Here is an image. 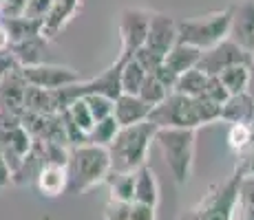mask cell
I'll return each mask as SVG.
<instances>
[{
    "instance_id": "obj_1",
    "label": "cell",
    "mask_w": 254,
    "mask_h": 220,
    "mask_svg": "<svg viewBox=\"0 0 254 220\" xmlns=\"http://www.w3.org/2000/svg\"><path fill=\"white\" fill-rule=\"evenodd\" d=\"M221 110L223 106L214 104L206 97H186L179 92H170L162 104L150 110L148 121H153L157 128L197 130L221 119Z\"/></svg>"
},
{
    "instance_id": "obj_2",
    "label": "cell",
    "mask_w": 254,
    "mask_h": 220,
    "mask_svg": "<svg viewBox=\"0 0 254 220\" xmlns=\"http://www.w3.org/2000/svg\"><path fill=\"white\" fill-rule=\"evenodd\" d=\"M155 134H157V126L153 121H139V124L120 128L109 145L111 172L128 174L137 172L141 165H146L148 148L155 141Z\"/></svg>"
},
{
    "instance_id": "obj_3",
    "label": "cell",
    "mask_w": 254,
    "mask_h": 220,
    "mask_svg": "<svg viewBox=\"0 0 254 220\" xmlns=\"http://www.w3.org/2000/svg\"><path fill=\"white\" fill-rule=\"evenodd\" d=\"M109 172H111L109 148L95 143L71 145L69 161H66V176H69L66 194H84L86 189L104 183Z\"/></svg>"
},
{
    "instance_id": "obj_4",
    "label": "cell",
    "mask_w": 254,
    "mask_h": 220,
    "mask_svg": "<svg viewBox=\"0 0 254 220\" xmlns=\"http://www.w3.org/2000/svg\"><path fill=\"white\" fill-rule=\"evenodd\" d=\"M243 176L246 172L241 163H237L230 178L214 185L194 207L184 209L179 214V220H234L239 214V192Z\"/></svg>"
},
{
    "instance_id": "obj_5",
    "label": "cell",
    "mask_w": 254,
    "mask_h": 220,
    "mask_svg": "<svg viewBox=\"0 0 254 220\" xmlns=\"http://www.w3.org/2000/svg\"><path fill=\"white\" fill-rule=\"evenodd\" d=\"M194 139H197V130L188 128H157V134H155V143L162 152L164 163L168 165L179 187L188 183L190 172H192Z\"/></svg>"
},
{
    "instance_id": "obj_6",
    "label": "cell",
    "mask_w": 254,
    "mask_h": 220,
    "mask_svg": "<svg viewBox=\"0 0 254 220\" xmlns=\"http://www.w3.org/2000/svg\"><path fill=\"white\" fill-rule=\"evenodd\" d=\"M230 22H232V4L217 9L212 13H206V16L190 18V20H177L179 42L192 44V46L201 48V51L212 48L214 44L223 42L228 38Z\"/></svg>"
},
{
    "instance_id": "obj_7",
    "label": "cell",
    "mask_w": 254,
    "mask_h": 220,
    "mask_svg": "<svg viewBox=\"0 0 254 220\" xmlns=\"http://www.w3.org/2000/svg\"><path fill=\"white\" fill-rule=\"evenodd\" d=\"M150 16H153V11L139 7H126L120 11L117 29H120V40H122V48H120L122 57H133L144 46L150 27Z\"/></svg>"
},
{
    "instance_id": "obj_8",
    "label": "cell",
    "mask_w": 254,
    "mask_h": 220,
    "mask_svg": "<svg viewBox=\"0 0 254 220\" xmlns=\"http://www.w3.org/2000/svg\"><path fill=\"white\" fill-rule=\"evenodd\" d=\"M252 60H254L252 53H248L237 42L226 38L223 42L214 44L212 48H206L201 53V60H199L197 68H201L206 75H221L226 68L239 66V64H250Z\"/></svg>"
},
{
    "instance_id": "obj_9",
    "label": "cell",
    "mask_w": 254,
    "mask_h": 220,
    "mask_svg": "<svg viewBox=\"0 0 254 220\" xmlns=\"http://www.w3.org/2000/svg\"><path fill=\"white\" fill-rule=\"evenodd\" d=\"M22 77L27 80L29 86L47 88V90H58L71 84L82 82L80 73L71 66H60V64H33V66H20Z\"/></svg>"
},
{
    "instance_id": "obj_10",
    "label": "cell",
    "mask_w": 254,
    "mask_h": 220,
    "mask_svg": "<svg viewBox=\"0 0 254 220\" xmlns=\"http://www.w3.org/2000/svg\"><path fill=\"white\" fill-rule=\"evenodd\" d=\"M179 42V33H177V20L168 13H159L153 11L150 16V27H148V36H146L144 48L155 55L164 57L170 53V48Z\"/></svg>"
},
{
    "instance_id": "obj_11",
    "label": "cell",
    "mask_w": 254,
    "mask_h": 220,
    "mask_svg": "<svg viewBox=\"0 0 254 220\" xmlns=\"http://www.w3.org/2000/svg\"><path fill=\"white\" fill-rule=\"evenodd\" d=\"M228 38L248 53H254V0H241L232 4V22Z\"/></svg>"
},
{
    "instance_id": "obj_12",
    "label": "cell",
    "mask_w": 254,
    "mask_h": 220,
    "mask_svg": "<svg viewBox=\"0 0 254 220\" xmlns=\"http://www.w3.org/2000/svg\"><path fill=\"white\" fill-rule=\"evenodd\" d=\"M27 80L22 77L20 68L13 71L11 75L0 80V108L13 112L20 117L24 112V92H27Z\"/></svg>"
},
{
    "instance_id": "obj_13",
    "label": "cell",
    "mask_w": 254,
    "mask_h": 220,
    "mask_svg": "<svg viewBox=\"0 0 254 220\" xmlns=\"http://www.w3.org/2000/svg\"><path fill=\"white\" fill-rule=\"evenodd\" d=\"M150 110L153 106L146 104L139 95H128V92H122L115 99V119L117 124L124 128V126H133L139 124V121H148Z\"/></svg>"
},
{
    "instance_id": "obj_14",
    "label": "cell",
    "mask_w": 254,
    "mask_h": 220,
    "mask_svg": "<svg viewBox=\"0 0 254 220\" xmlns=\"http://www.w3.org/2000/svg\"><path fill=\"white\" fill-rule=\"evenodd\" d=\"M104 220H157V207L137 200H113L104 205Z\"/></svg>"
},
{
    "instance_id": "obj_15",
    "label": "cell",
    "mask_w": 254,
    "mask_h": 220,
    "mask_svg": "<svg viewBox=\"0 0 254 220\" xmlns=\"http://www.w3.org/2000/svg\"><path fill=\"white\" fill-rule=\"evenodd\" d=\"M82 9V0H53V7L49 11V16L45 18V29H42V36L47 40H53L62 29L69 24L75 13Z\"/></svg>"
},
{
    "instance_id": "obj_16",
    "label": "cell",
    "mask_w": 254,
    "mask_h": 220,
    "mask_svg": "<svg viewBox=\"0 0 254 220\" xmlns=\"http://www.w3.org/2000/svg\"><path fill=\"white\" fill-rule=\"evenodd\" d=\"M36 187L45 198H58L60 194H66V187H69L66 165L47 163L45 168H42L40 176H38Z\"/></svg>"
},
{
    "instance_id": "obj_17",
    "label": "cell",
    "mask_w": 254,
    "mask_h": 220,
    "mask_svg": "<svg viewBox=\"0 0 254 220\" xmlns=\"http://www.w3.org/2000/svg\"><path fill=\"white\" fill-rule=\"evenodd\" d=\"M47 165V156L45 148H42V141H33V148L29 150V154L22 159L20 168L13 172V183L16 185H36L38 176H40L42 168Z\"/></svg>"
},
{
    "instance_id": "obj_18",
    "label": "cell",
    "mask_w": 254,
    "mask_h": 220,
    "mask_svg": "<svg viewBox=\"0 0 254 220\" xmlns=\"http://www.w3.org/2000/svg\"><path fill=\"white\" fill-rule=\"evenodd\" d=\"M135 200L141 205H150V207L159 205V183L148 163L135 172Z\"/></svg>"
},
{
    "instance_id": "obj_19",
    "label": "cell",
    "mask_w": 254,
    "mask_h": 220,
    "mask_svg": "<svg viewBox=\"0 0 254 220\" xmlns=\"http://www.w3.org/2000/svg\"><path fill=\"white\" fill-rule=\"evenodd\" d=\"M201 48L192 46V44H186V42H177L173 48H170V53L166 55L164 64L170 68V71H175L177 75H182V73L190 71V68H197L199 60H201Z\"/></svg>"
},
{
    "instance_id": "obj_20",
    "label": "cell",
    "mask_w": 254,
    "mask_h": 220,
    "mask_svg": "<svg viewBox=\"0 0 254 220\" xmlns=\"http://www.w3.org/2000/svg\"><path fill=\"white\" fill-rule=\"evenodd\" d=\"M47 38L45 36H36V38H27L20 42H11L9 51L16 55L18 64L20 66H33V64H42V53L47 48Z\"/></svg>"
},
{
    "instance_id": "obj_21",
    "label": "cell",
    "mask_w": 254,
    "mask_h": 220,
    "mask_svg": "<svg viewBox=\"0 0 254 220\" xmlns=\"http://www.w3.org/2000/svg\"><path fill=\"white\" fill-rule=\"evenodd\" d=\"M0 22L7 29L11 42H20V40H27V38L42 36V29H45V20H33V18H27V16L2 18Z\"/></svg>"
},
{
    "instance_id": "obj_22",
    "label": "cell",
    "mask_w": 254,
    "mask_h": 220,
    "mask_svg": "<svg viewBox=\"0 0 254 220\" xmlns=\"http://www.w3.org/2000/svg\"><path fill=\"white\" fill-rule=\"evenodd\" d=\"M24 110L38 112V115H53V112H60L58 101H56V92L47 90V88L27 86V92H24Z\"/></svg>"
},
{
    "instance_id": "obj_23",
    "label": "cell",
    "mask_w": 254,
    "mask_h": 220,
    "mask_svg": "<svg viewBox=\"0 0 254 220\" xmlns=\"http://www.w3.org/2000/svg\"><path fill=\"white\" fill-rule=\"evenodd\" d=\"M206 82H208V75L201 68H190V71L179 75L173 92H179V95H186V97H201Z\"/></svg>"
},
{
    "instance_id": "obj_24",
    "label": "cell",
    "mask_w": 254,
    "mask_h": 220,
    "mask_svg": "<svg viewBox=\"0 0 254 220\" xmlns=\"http://www.w3.org/2000/svg\"><path fill=\"white\" fill-rule=\"evenodd\" d=\"M146 68L139 64L135 57H128L122 66V92H128V95H139V88L146 80Z\"/></svg>"
},
{
    "instance_id": "obj_25",
    "label": "cell",
    "mask_w": 254,
    "mask_h": 220,
    "mask_svg": "<svg viewBox=\"0 0 254 220\" xmlns=\"http://www.w3.org/2000/svg\"><path fill=\"white\" fill-rule=\"evenodd\" d=\"M104 183L109 185L113 200H135V172L128 174L109 172Z\"/></svg>"
},
{
    "instance_id": "obj_26",
    "label": "cell",
    "mask_w": 254,
    "mask_h": 220,
    "mask_svg": "<svg viewBox=\"0 0 254 220\" xmlns=\"http://www.w3.org/2000/svg\"><path fill=\"white\" fill-rule=\"evenodd\" d=\"M221 82L228 88L230 95H243L248 90V80H250V64H239L230 66L221 73Z\"/></svg>"
},
{
    "instance_id": "obj_27",
    "label": "cell",
    "mask_w": 254,
    "mask_h": 220,
    "mask_svg": "<svg viewBox=\"0 0 254 220\" xmlns=\"http://www.w3.org/2000/svg\"><path fill=\"white\" fill-rule=\"evenodd\" d=\"M120 128H122V126L117 124L115 115H111V117H106V119L97 121V124L93 126V130L89 132L86 141H89V143L104 145V148H109L111 141H113V139H115V134L120 132Z\"/></svg>"
},
{
    "instance_id": "obj_28",
    "label": "cell",
    "mask_w": 254,
    "mask_h": 220,
    "mask_svg": "<svg viewBox=\"0 0 254 220\" xmlns=\"http://www.w3.org/2000/svg\"><path fill=\"white\" fill-rule=\"evenodd\" d=\"M64 112L69 115V119H71L73 124H75L82 132H84L86 136H89V132L93 130V126L97 124L95 117H93V112H91V108H89V104H86L82 97H80V99H75V101H71L69 108H66ZM86 143H89V141H86Z\"/></svg>"
},
{
    "instance_id": "obj_29",
    "label": "cell",
    "mask_w": 254,
    "mask_h": 220,
    "mask_svg": "<svg viewBox=\"0 0 254 220\" xmlns=\"http://www.w3.org/2000/svg\"><path fill=\"white\" fill-rule=\"evenodd\" d=\"M168 95H170L168 88H166L162 82L153 75V73H148V75H146V80H144V84H141V88H139V97H141V99L155 108V106L162 104Z\"/></svg>"
},
{
    "instance_id": "obj_30",
    "label": "cell",
    "mask_w": 254,
    "mask_h": 220,
    "mask_svg": "<svg viewBox=\"0 0 254 220\" xmlns=\"http://www.w3.org/2000/svg\"><path fill=\"white\" fill-rule=\"evenodd\" d=\"M228 145H230L237 154L252 148V126L250 124H232L230 130H228Z\"/></svg>"
},
{
    "instance_id": "obj_31",
    "label": "cell",
    "mask_w": 254,
    "mask_h": 220,
    "mask_svg": "<svg viewBox=\"0 0 254 220\" xmlns=\"http://www.w3.org/2000/svg\"><path fill=\"white\" fill-rule=\"evenodd\" d=\"M82 99L89 104L95 121L106 119V117H111L115 112V99H111V97H106V95H86V97H82Z\"/></svg>"
},
{
    "instance_id": "obj_32",
    "label": "cell",
    "mask_w": 254,
    "mask_h": 220,
    "mask_svg": "<svg viewBox=\"0 0 254 220\" xmlns=\"http://www.w3.org/2000/svg\"><path fill=\"white\" fill-rule=\"evenodd\" d=\"M201 97H206V99L214 101V104L223 106L232 95L228 92V88L223 86L221 77H219V75H208V82H206V88H203V95Z\"/></svg>"
},
{
    "instance_id": "obj_33",
    "label": "cell",
    "mask_w": 254,
    "mask_h": 220,
    "mask_svg": "<svg viewBox=\"0 0 254 220\" xmlns=\"http://www.w3.org/2000/svg\"><path fill=\"white\" fill-rule=\"evenodd\" d=\"M51 7H53V0H29L22 16L33 18V20H45L49 11H51Z\"/></svg>"
},
{
    "instance_id": "obj_34",
    "label": "cell",
    "mask_w": 254,
    "mask_h": 220,
    "mask_svg": "<svg viewBox=\"0 0 254 220\" xmlns=\"http://www.w3.org/2000/svg\"><path fill=\"white\" fill-rule=\"evenodd\" d=\"M29 0H2L0 2V18H18L24 13Z\"/></svg>"
},
{
    "instance_id": "obj_35",
    "label": "cell",
    "mask_w": 254,
    "mask_h": 220,
    "mask_svg": "<svg viewBox=\"0 0 254 220\" xmlns=\"http://www.w3.org/2000/svg\"><path fill=\"white\" fill-rule=\"evenodd\" d=\"M18 68H20V64H18L16 55H13L9 48H2V51H0V80L11 75V73L18 71Z\"/></svg>"
},
{
    "instance_id": "obj_36",
    "label": "cell",
    "mask_w": 254,
    "mask_h": 220,
    "mask_svg": "<svg viewBox=\"0 0 254 220\" xmlns=\"http://www.w3.org/2000/svg\"><path fill=\"white\" fill-rule=\"evenodd\" d=\"M153 75H155V77H157V80H159V82H162V84H164L166 88H168V90H170V92H173V90H175V84H177L179 75H177V73H175V71H170V68H168V66H166V64H162V66H159V68H157V71H155V73H153Z\"/></svg>"
},
{
    "instance_id": "obj_37",
    "label": "cell",
    "mask_w": 254,
    "mask_h": 220,
    "mask_svg": "<svg viewBox=\"0 0 254 220\" xmlns=\"http://www.w3.org/2000/svg\"><path fill=\"white\" fill-rule=\"evenodd\" d=\"M237 163H241L246 176H252L254 178V148H248L246 152H241V159H239Z\"/></svg>"
},
{
    "instance_id": "obj_38",
    "label": "cell",
    "mask_w": 254,
    "mask_h": 220,
    "mask_svg": "<svg viewBox=\"0 0 254 220\" xmlns=\"http://www.w3.org/2000/svg\"><path fill=\"white\" fill-rule=\"evenodd\" d=\"M9 183H13V172L7 165V161L2 159V154H0V189H4Z\"/></svg>"
},
{
    "instance_id": "obj_39",
    "label": "cell",
    "mask_w": 254,
    "mask_h": 220,
    "mask_svg": "<svg viewBox=\"0 0 254 220\" xmlns=\"http://www.w3.org/2000/svg\"><path fill=\"white\" fill-rule=\"evenodd\" d=\"M9 44H11L9 33H7V29L2 27V22H0V51H2V48H9Z\"/></svg>"
},
{
    "instance_id": "obj_40",
    "label": "cell",
    "mask_w": 254,
    "mask_h": 220,
    "mask_svg": "<svg viewBox=\"0 0 254 220\" xmlns=\"http://www.w3.org/2000/svg\"><path fill=\"white\" fill-rule=\"evenodd\" d=\"M246 92L254 99V60L250 62V80H248V90Z\"/></svg>"
},
{
    "instance_id": "obj_41",
    "label": "cell",
    "mask_w": 254,
    "mask_h": 220,
    "mask_svg": "<svg viewBox=\"0 0 254 220\" xmlns=\"http://www.w3.org/2000/svg\"><path fill=\"white\" fill-rule=\"evenodd\" d=\"M252 148H254V126H252Z\"/></svg>"
},
{
    "instance_id": "obj_42",
    "label": "cell",
    "mask_w": 254,
    "mask_h": 220,
    "mask_svg": "<svg viewBox=\"0 0 254 220\" xmlns=\"http://www.w3.org/2000/svg\"><path fill=\"white\" fill-rule=\"evenodd\" d=\"M234 220H241V214H237V218H234Z\"/></svg>"
},
{
    "instance_id": "obj_43",
    "label": "cell",
    "mask_w": 254,
    "mask_h": 220,
    "mask_svg": "<svg viewBox=\"0 0 254 220\" xmlns=\"http://www.w3.org/2000/svg\"><path fill=\"white\" fill-rule=\"evenodd\" d=\"M0 2H2V0H0Z\"/></svg>"
},
{
    "instance_id": "obj_44",
    "label": "cell",
    "mask_w": 254,
    "mask_h": 220,
    "mask_svg": "<svg viewBox=\"0 0 254 220\" xmlns=\"http://www.w3.org/2000/svg\"><path fill=\"white\" fill-rule=\"evenodd\" d=\"M0 20H2V18H0Z\"/></svg>"
},
{
    "instance_id": "obj_45",
    "label": "cell",
    "mask_w": 254,
    "mask_h": 220,
    "mask_svg": "<svg viewBox=\"0 0 254 220\" xmlns=\"http://www.w3.org/2000/svg\"><path fill=\"white\" fill-rule=\"evenodd\" d=\"M252 55H254V53H252Z\"/></svg>"
}]
</instances>
